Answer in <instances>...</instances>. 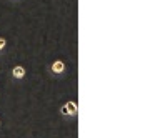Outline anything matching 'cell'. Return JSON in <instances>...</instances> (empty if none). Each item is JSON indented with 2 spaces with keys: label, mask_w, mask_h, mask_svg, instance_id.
Segmentation results:
<instances>
[{
  "label": "cell",
  "mask_w": 160,
  "mask_h": 138,
  "mask_svg": "<svg viewBox=\"0 0 160 138\" xmlns=\"http://www.w3.org/2000/svg\"><path fill=\"white\" fill-rule=\"evenodd\" d=\"M78 113V105L75 100H68L67 103H63L60 107V115L65 117V118H75Z\"/></svg>",
  "instance_id": "6da1fadb"
},
{
  "label": "cell",
  "mask_w": 160,
  "mask_h": 138,
  "mask_svg": "<svg viewBox=\"0 0 160 138\" xmlns=\"http://www.w3.org/2000/svg\"><path fill=\"white\" fill-rule=\"evenodd\" d=\"M48 73L52 77H63L67 73V63L63 60H53L48 65Z\"/></svg>",
  "instance_id": "7a4b0ae2"
},
{
  "label": "cell",
  "mask_w": 160,
  "mask_h": 138,
  "mask_svg": "<svg viewBox=\"0 0 160 138\" xmlns=\"http://www.w3.org/2000/svg\"><path fill=\"white\" fill-rule=\"evenodd\" d=\"M12 78L13 80H22V78H25V68L22 65H15L12 68Z\"/></svg>",
  "instance_id": "3957f363"
},
{
  "label": "cell",
  "mask_w": 160,
  "mask_h": 138,
  "mask_svg": "<svg viewBox=\"0 0 160 138\" xmlns=\"http://www.w3.org/2000/svg\"><path fill=\"white\" fill-rule=\"evenodd\" d=\"M5 47H7V40H5L3 37H0V53L5 50Z\"/></svg>",
  "instance_id": "277c9868"
},
{
  "label": "cell",
  "mask_w": 160,
  "mask_h": 138,
  "mask_svg": "<svg viewBox=\"0 0 160 138\" xmlns=\"http://www.w3.org/2000/svg\"><path fill=\"white\" fill-rule=\"evenodd\" d=\"M0 126H2V123H0Z\"/></svg>",
  "instance_id": "5b68a950"
}]
</instances>
